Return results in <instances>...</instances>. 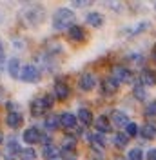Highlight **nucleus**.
<instances>
[{
	"label": "nucleus",
	"mask_w": 156,
	"mask_h": 160,
	"mask_svg": "<svg viewBox=\"0 0 156 160\" xmlns=\"http://www.w3.org/2000/svg\"><path fill=\"white\" fill-rule=\"evenodd\" d=\"M78 120L82 122V126H91L95 120H93V113L87 108H80L78 109Z\"/></svg>",
	"instance_id": "2eb2a0df"
},
{
	"label": "nucleus",
	"mask_w": 156,
	"mask_h": 160,
	"mask_svg": "<svg viewBox=\"0 0 156 160\" xmlns=\"http://www.w3.org/2000/svg\"><path fill=\"white\" fill-rule=\"evenodd\" d=\"M127 158L129 160H144V151L140 149V148H133V149L129 151Z\"/></svg>",
	"instance_id": "cd10ccee"
},
{
	"label": "nucleus",
	"mask_w": 156,
	"mask_h": 160,
	"mask_svg": "<svg viewBox=\"0 0 156 160\" xmlns=\"http://www.w3.org/2000/svg\"><path fill=\"white\" fill-rule=\"evenodd\" d=\"M145 115L147 117H156V100L149 102L145 106Z\"/></svg>",
	"instance_id": "c756f323"
},
{
	"label": "nucleus",
	"mask_w": 156,
	"mask_h": 160,
	"mask_svg": "<svg viewBox=\"0 0 156 160\" xmlns=\"http://www.w3.org/2000/svg\"><path fill=\"white\" fill-rule=\"evenodd\" d=\"M20 148H18V142L17 140H9L7 144V149H6V160H17L20 157Z\"/></svg>",
	"instance_id": "4468645a"
},
{
	"label": "nucleus",
	"mask_w": 156,
	"mask_h": 160,
	"mask_svg": "<svg viewBox=\"0 0 156 160\" xmlns=\"http://www.w3.org/2000/svg\"><path fill=\"white\" fill-rule=\"evenodd\" d=\"M75 26V13L67 8H60V9L55 11L53 15V28L58 31H64V29H71Z\"/></svg>",
	"instance_id": "f257e3e1"
},
{
	"label": "nucleus",
	"mask_w": 156,
	"mask_h": 160,
	"mask_svg": "<svg viewBox=\"0 0 156 160\" xmlns=\"http://www.w3.org/2000/svg\"><path fill=\"white\" fill-rule=\"evenodd\" d=\"M140 135L145 140H153L156 137V126L154 124H144V126L140 128Z\"/></svg>",
	"instance_id": "dca6fc26"
},
{
	"label": "nucleus",
	"mask_w": 156,
	"mask_h": 160,
	"mask_svg": "<svg viewBox=\"0 0 156 160\" xmlns=\"http://www.w3.org/2000/svg\"><path fill=\"white\" fill-rule=\"evenodd\" d=\"M111 77L116 80L118 84H131V82H133V73H131L129 68H125V66H115Z\"/></svg>",
	"instance_id": "f03ea898"
},
{
	"label": "nucleus",
	"mask_w": 156,
	"mask_h": 160,
	"mask_svg": "<svg viewBox=\"0 0 156 160\" xmlns=\"http://www.w3.org/2000/svg\"><path fill=\"white\" fill-rule=\"evenodd\" d=\"M60 124H62V128H66V129H75L78 126V117H75L73 113H62L60 115Z\"/></svg>",
	"instance_id": "9b49d317"
},
{
	"label": "nucleus",
	"mask_w": 156,
	"mask_h": 160,
	"mask_svg": "<svg viewBox=\"0 0 156 160\" xmlns=\"http://www.w3.org/2000/svg\"><path fill=\"white\" fill-rule=\"evenodd\" d=\"M62 146H64L66 151H73L76 148V138H75V137H66L64 142H62Z\"/></svg>",
	"instance_id": "bb28decb"
},
{
	"label": "nucleus",
	"mask_w": 156,
	"mask_h": 160,
	"mask_svg": "<svg viewBox=\"0 0 156 160\" xmlns=\"http://www.w3.org/2000/svg\"><path fill=\"white\" fill-rule=\"evenodd\" d=\"M4 68V48H2V42H0V69Z\"/></svg>",
	"instance_id": "f704fd0d"
},
{
	"label": "nucleus",
	"mask_w": 156,
	"mask_h": 160,
	"mask_svg": "<svg viewBox=\"0 0 156 160\" xmlns=\"http://www.w3.org/2000/svg\"><path fill=\"white\" fill-rule=\"evenodd\" d=\"M22 122H24V117H22V113L20 111H9L7 113V117H6V124L9 126L11 129H17L22 126Z\"/></svg>",
	"instance_id": "9d476101"
},
{
	"label": "nucleus",
	"mask_w": 156,
	"mask_h": 160,
	"mask_svg": "<svg viewBox=\"0 0 156 160\" xmlns=\"http://www.w3.org/2000/svg\"><path fill=\"white\" fill-rule=\"evenodd\" d=\"M125 133L127 137L131 138V137H136L138 133H140V129H138V124H134V122H129V126L125 128Z\"/></svg>",
	"instance_id": "c85d7f7f"
},
{
	"label": "nucleus",
	"mask_w": 156,
	"mask_h": 160,
	"mask_svg": "<svg viewBox=\"0 0 156 160\" xmlns=\"http://www.w3.org/2000/svg\"><path fill=\"white\" fill-rule=\"evenodd\" d=\"M44 98H46V104H47V108L51 109V108H53V104H55V100H53V95H46Z\"/></svg>",
	"instance_id": "2f4dec72"
},
{
	"label": "nucleus",
	"mask_w": 156,
	"mask_h": 160,
	"mask_svg": "<svg viewBox=\"0 0 156 160\" xmlns=\"http://www.w3.org/2000/svg\"><path fill=\"white\" fill-rule=\"evenodd\" d=\"M24 142L26 144H29V146H33V144H37V142H40V138H42V133L38 131V128H27V129L24 131Z\"/></svg>",
	"instance_id": "1a4fd4ad"
},
{
	"label": "nucleus",
	"mask_w": 156,
	"mask_h": 160,
	"mask_svg": "<svg viewBox=\"0 0 156 160\" xmlns=\"http://www.w3.org/2000/svg\"><path fill=\"white\" fill-rule=\"evenodd\" d=\"M2 142H4V133L0 131V144H2Z\"/></svg>",
	"instance_id": "c9c22d12"
},
{
	"label": "nucleus",
	"mask_w": 156,
	"mask_h": 160,
	"mask_svg": "<svg viewBox=\"0 0 156 160\" xmlns=\"http://www.w3.org/2000/svg\"><path fill=\"white\" fill-rule=\"evenodd\" d=\"M24 17H26V20L29 22L31 26H37V24H40V22L44 20L46 11H44L42 6H35L33 9H26L24 11Z\"/></svg>",
	"instance_id": "20e7f679"
},
{
	"label": "nucleus",
	"mask_w": 156,
	"mask_h": 160,
	"mask_svg": "<svg viewBox=\"0 0 156 160\" xmlns=\"http://www.w3.org/2000/svg\"><path fill=\"white\" fill-rule=\"evenodd\" d=\"M69 38L75 42H82V40H85V31L82 29V26H73L69 29Z\"/></svg>",
	"instance_id": "a211bd4d"
},
{
	"label": "nucleus",
	"mask_w": 156,
	"mask_h": 160,
	"mask_svg": "<svg viewBox=\"0 0 156 160\" xmlns=\"http://www.w3.org/2000/svg\"><path fill=\"white\" fill-rule=\"evenodd\" d=\"M95 128H96L98 133H109V131H111V120H109L105 115H100V117H96V120H95Z\"/></svg>",
	"instance_id": "ddd939ff"
},
{
	"label": "nucleus",
	"mask_w": 156,
	"mask_h": 160,
	"mask_svg": "<svg viewBox=\"0 0 156 160\" xmlns=\"http://www.w3.org/2000/svg\"><path fill=\"white\" fill-rule=\"evenodd\" d=\"M87 24H91L93 28H102L104 26V17L100 13H96V11H93V13L87 15Z\"/></svg>",
	"instance_id": "aec40b11"
},
{
	"label": "nucleus",
	"mask_w": 156,
	"mask_h": 160,
	"mask_svg": "<svg viewBox=\"0 0 156 160\" xmlns=\"http://www.w3.org/2000/svg\"><path fill=\"white\" fill-rule=\"evenodd\" d=\"M69 86L64 82V80H56V84H55V97L58 100H67L69 98Z\"/></svg>",
	"instance_id": "f8f14e48"
},
{
	"label": "nucleus",
	"mask_w": 156,
	"mask_h": 160,
	"mask_svg": "<svg viewBox=\"0 0 156 160\" xmlns=\"http://www.w3.org/2000/svg\"><path fill=\"white\" fill-rule=\"evenodd\" d=\"M147 160H156V148H153V149H149L147 151Z\"/></svg>",
	"instance_id": "7c9ffc66"
},
{
	"label": "nucleus",
	"mask_w": 156,
	"mask_h": 160,
	"mask_svg": "<svg viewBox=\"0 0 156 160\" xmlns=\"http://www.w3.org/2000/svg\"><path fill=\"white\" fill-rule=\"evenodd\" d=\"M133 95H134V98L136 100H145L147 91H145V88H144L142 84H136V86L133 88Z\"/></svg>",
	"instance_id": "b1692460"
},
{
	"label": "nucleus",
	"mask_w": 156,
	"mask_h": 160,
	"mask_svg": "<svg viewBox=\"0 0 156 160\" xmlns=\"http://www.w3.org/2000/svg\"><path fill=\"white\" fill-rule=\"evenodd\" d=\"M20 158L22 160H37V151L33 148H26L20 151Z\"/></svg>",
	"instance_id": "393cba45"
},
{
	"label": "nucleus",
	"mask_w": 156,
	"mask_h": 160,
	"mask_svg": "<svg viewBox=\"0 0 156 160\" xmlns=\"http://www.w3.org/2000/svg\"><path fill=\"white\" fill-rule=\"evenodd\" d=\"M89 140H91L95 146H98L100 149H102V148H105V138H104L100 133H93V135H89Z\"/></svg>",
	"instance_id": "a878e982"
},
{
	"label": "nucleus",
	"mask_w": 156,
	"mask_h": 160,
	"mask_svg": "<svg viewBox=\"0 0 156 160\" xmlns=\"http://www.w3.org/2000/svg\"><path fill=\"white\" fill-rule=\"evenodd\" d=\"M47 109L49 108H47V104H46V98H44V97H38V98H35L31 102V115H33V117L44 115Z\"/></svg>",
	"instance_id": "6e6552de"
},
{
	"label": "nucleus",
	"mask_w": 156,
	"mask_h": 160,
	"mask_svg": "<svg viewBox=\"0 0 156 160\" xmlns=\"http://www.w3.org/2000/svg\"><path fill=\"white\" fill-rule=\"evenodd\" d=\"M44 126L47 128L49 131H55V129H58V128H62V124H60V117H56V115H47L46 117V122H44Z\"/></svg>",
	"instance_id": "6ab92c4d"
},
{
	"label": "nucleus",
	"mask_w": 156,
	"mask_h": 160,
	"mask_svg": "<svg viewBox=\"0 0 156 160\" xmlns=\"http://www.w3.org/2000/svg\"><path fill=\"white\" fill-rule=\"evenodd\" d=\"M142 82L144 86H154L156 84V73L151 69H144L142 71Z\"/></svg>",
	"instance_id": "412c9836"
},
{
	"label": "nucleus",
	"mask_w": 156,
	"mask_h": 160,
	"mask_svg": "<svg viewBox=\"0 0 156 160\" xmlns=\"http://www.w3.org/2000/svg\"><path fill=\"white\" fill-rule=\"evenodd\" d=\"M91 2H87V0H75L73 2V6H76V8H80V6H89Z\"/></svg>",
	"instance_id": "72a5a7b5"
},
{
	"label": "nucleus",
	"mask_w": 156,
	"mask_h": 160,
	"mask_svg": "<svg viewBox=\"0 0 156 160\" xmlns=\"http://www.w3.org/2000/svg\"><path fill=\"white\" fill-rule=\"evenodd\" d=\"M7 71H9V75L13 78H18L20 73H22V68H20V60L18 58H11L7 62Z\"/></svg>",
	"instance_id": "f3484780"
},
{
	"label": "nucleus",
	"mask_w": 156,
	"mask_h": 160,
	"mask_svg": "<svg viewBox=\"0 0 156 160\" xmlns=\"http://www.w3.org/2000/svg\"><path fill=\"white\" fill-rule=\"evenodd\" d=\"M6 97H7V91H6V88H4V86H0V104L6 100Z\"/></svg>",
	"instance_id": "473e14b6"
},
{
	"label": "nucleus",
	"mask_w": 156,
	"mask_h": 160,
	"mask_svg": "<svg viewBox=\"0 0 156 160\" xmlns=\"http://www.w3.org/2000/svg\"><path fill=\"white\" fill-rule=\"evenodd\" d=\"M78 88L82 91H93L96 88V77L93 73H84L78 80Z\"/></svg>",
	"instance_id": "39448f33"
},
{
	"label": "nucleus",
	"mask_w": 156,
	"mask_h": 160,
	"mask_svg": "<svg viewBox=\"0 0 156 160\" xmlns=\"http://www.w3.org/2000/svg\"><path fill=\"white\" fill-rule=\"evenodd\" d=\"M102 93L105 95V97H111V95H115L118 91V82L113 77H107V78H104L102 82Z\"/></svg>",
	"instance_id": "423d86ee"
},
{
	"label": "nucleus",
	"mask_w": 156,
	"mask_h": 160,
	"mask_svg": "<svg viewBox=\"0 0 156 160\" xmlns=\"http://www.w3.org/2000/svg\"><path fill=\"white\" fill-rule=\"evenodd\" d=\"M58 153H60L58 148H55L53 144H46V146H44V157H46V158H56Z\"/></svg>",
	"instance_id": "5701e85b"
},
{
	"label": "nucleus",
	"mask_w": 156,
	"mask_h": 160,
	"mask_svg": "<svg viewBox=\"0 0 156 160\" xmlns=\"http://www.w3.org/2000/svg\"><path fill=\"white\" fill-rule=\"evenodd\" d=\"M20 78L22 82H27V84H33L40 78V69L35 66V64H27L22 68V73H20Z\"/></svg>",
	"instance_id": "7ed1b4c3"
},
{
	"label": "nucleus",
	"mask_w": 156,
	"mask_h": 160,
	"mask_svg": "<svg viewBox=\"0 0 156 160\" xmlns=\"http://www.w3.org/2000/svg\"><path fill=\"white\" fill-rule=\"evenodd\" d=\"M113 142H115V146H116V148L124 149L127 144H129V137H127V133H116Z\"/></svg>",
	"instance_id": "4be33fe9"
},
{
	"label": "nucleus",
	"mask_w": 156,
	"mask_h": 160,
	"mask_svg": "<svg viewBox=\"0 0 156 160\" xmlns=\"http://www.w3.org/2000/svg\"><path fill=\"white\" fill-rule=\"evenodd\" d=\"M111 122H113L116 128H127V126H129V117H127L125 111L115 109L113 115H111Z\"/></svg>",
	"instance_id": "0eeeda50"
}]
</instances>
